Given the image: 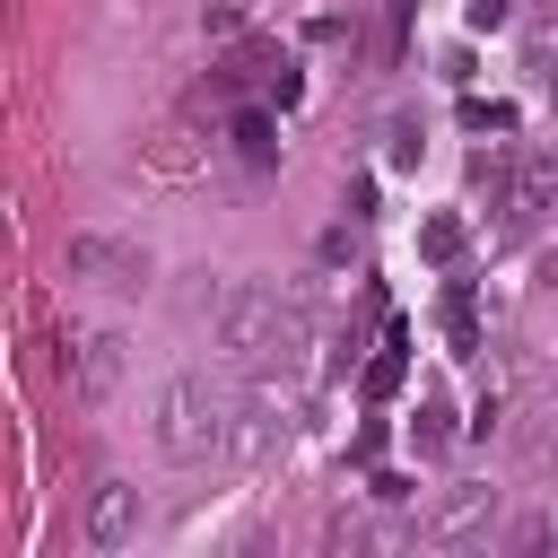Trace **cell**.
Returning a JSON list of instances; mask_svg holds the SVG:
<instances>
[{
	"label": "cell",
	"mask_w": 558,
	"mask_h": 558,
	"mask_svg": "<svg viewBox=\"0 0 558 558\" xmlns=\"http://www.w3.org/2000/svg\"><path fill=\"white\" fill-rule=\"evenodd\" d=\"M227 427H235V392L218 375H174L157 392V418H148L166 462H227Z\"/></svg>",
	"instance_id": "1"
},
{
	"label": "cell",
	"mask_w": 558,
	"mask_h": 558,
	"mask_svg": "<svg viewBox=\"0 0 558 558\" xmlns=\"http://www.w3.org/2000/svg\"><path fill=\"white\" fill-rule=\"evenodd\" d=\"M209 323H218V349L235 366H296V349H305V314L279 288H227Z\"/></svg>",
	"instance_id": "2"
},
{
	"label": "cell",
	"mask_w": 558,
	"mask_h": 558,
	"mask_svg": "<svg viewBox=\"0 0 558 558\" xmlns=\"http://www.w3.org/2000/svg\"><path fill=\"white\" fill-rule=\"evenodd\" d=\"M70 279L140 288V279H148V253H140V244H122V235H70Z\"/></svg>",
	"instance_id": "3"
},
{
	"label": "cell",
	"mask_w": 558,
	"mask_h": 558,
	"mask_svg": "<svg viewBox=\"0 0 558 558\" xmlns=\"http://www.w3.org/2000/svg\"><path fill=\"white\" fill-rule=\"evenodd\" d=\"M279 445H288L279 401H270V392H244V401H235V427H227V462H270Z\"/></svg>",
	"instance_id": "4"
},
{
	"label": "cell",
	"mask_w": 558,
	"mask_h": 558,
	"mask_svg": "<svg viewBox=\"0 0 558 558\" xmlns=\"http://www.w3.org/2000/svg\"><path fill=\"white\" fill-rule=\"evenodd\" d=\"M122 366H131V340H122V331H87V340L70 349V375H78L87 401H105V392L122 384Z\"/></svg>",
	"instance_id": "5"
},
{
	"label": "cell",
	"mask_w": 558,
	"mask_h": 558,
	"mask_svg": "<svg viewBox=\"0 0 558 558\" xmlns=\"http://www.w3.org/2000/svg\"><path fill=\"white\" fill-rule=\"evenodd\" d=\"M140 532V488L131 480H96V497H87V541L96 549H122Z\"/></svg>",
	"instance_id": "6"
},
{
	"label": "cell",
	"mask_w": 558,
	"mask_h": 558,
	"mask_svg": "<svg viewBox=\"0 0 558 558\" xmlns=\"http://www.w3.org/2000/svg\"><path fill=\"white\" fill-rule=\"evenodd\" d=\"M488 523H497V488H480V480H471V488H453V497L427 514V541H480Z\"/></svg>",
	"instance_id": "7"
},
{
	"label": "cell",
	"mask_w": 558,
	"mask_h": 558,
	"mask_svg": "<svg viewBox=\"0 0 558 558\" xmlns=\"http://www.w3.org/2000/svg\"><path fill=\"white\" fill-rule=\"evenodd\" d=\"M140 157H148L157 174H192V166H201V122H192V113H166V122L140 140Z\"/></svg>",
	"instance_id": "8"
},
{
	"label": "cell",
	"mask_w": 558,
	"mask_h": 558,
	"mask_svg": "<svg viewBox=\"0 0 558 558\" xmlns=\"http://www.w3.org/2000/svg\"><path fill=\"white\" fill-rule=\"evenodd\" d=\"M227 131H235V148H244V166H279V122H270L262 105H244V113H235Z\"/></svg>",
	"instance_id": "9"
},
{
	"label": "cell",
	"mask_w": 558,
	"mask_h": 558,
	"mask_svg": "<svg viewBox=\"0 0 558 558\" xmlns=\"http://www.w3.org/2000/svg\"><path fill=\"white\" fill-rule=\"evenodd\" d=\"M401 349H410V331L392 323V331H384V357L366 366V392H375V401H384V392H401Z\"/></svg>",
	"instance_id": "10"
},
{
	"label": "cell",
	"mask_w": 558,
	"mask_h": 558,
	"mask_svg": "<svg viewBox=\"0 0 558 558\" xmlns=\"http://www.w3.org/2000/svg\"><path fill=\"white\" fill-rule=\"evenodd\" d=\"M523 61H532V78H558V17H532V35H523Z\"/></svg>",
	"instance_id": "11"
},
{
	"label": "cell",
	"mask_w": 558,
	"mask_h": 558,
	"mask_svg": "<svg viewBox=\"0 0 558 558\" xmlns=\"http://www.w3.org/2000/svg\"><path fill=\"white\" fill-rule=\"evenodd\" d=\"M410 436H418V453H436V445L453 436V410H445V401H418V418H410Z\"/></svg>",
	"instance_id": "12"
},
{
	"label": "cell",
	"mask_w": 558,
	"mask_h": 558,
	"mask_svg": "<svg viewBox=\"0 0 558 558\" xmlns=\"http://www.w3.org/2000/svg\"><path fill=\"white\" fill-rule=\"evenodd\" d=\"M427 253L453 262V253H462V227H453V218H427Z\"/></svg>",
	"instance_id": "13"
},
{
	"label": "cell",
	"mask_w": 558,
	"mask_h": 558,
	"mask_svg": "<svg viewBox=\"0 0 558 558\" xmlns=\"http://www.w3.org/2000/svg\"><path fill=\"white\" fill-rule=\"evenodd\" d=\"M201 26H209V35H218V44H244V17H235V9H209V17H201Z\"/></svg>",
	"instance_id": "14"
},
{
	"label": "cell",
	"mask_w": 558,
	"mask_h": 558,
	"mask_svg": "<svg viewBox=\"0 0 558 558\" xmlns=\"http://www.w3.org/2000/svg\"><path fill=\"white\" fill-rule=\"evenodd\" d=\"M462 122H471V131H506L514 113H506V105H462Z\"/></svg>",
	"instance_id": "15"
},
{
	"label": "cell",
	"mask_w": 558,
	"mask_h": 558,
	"mask_svg": "<svg viewBox=\"0 0 558 558\" xmlns=\"http://www.w3.org/2000/svg\"><path fill=\"white\" fill-rule=\"evenodd\" d=\"M392 166H418V122H392Z\"/></svg>",
	"instance_id": "16"
},
{
	"label": "cell",
	"mask_w": 558,
	"mask_h": 558,
	"mask_svg": "<svg viewBox=\"0 0 558 558\" xmlns=\"http://www.w3.org/2000/svg\"><path fill=\"white\" fill-rule=\"evenodd\" d=\"M506 17H514L506 0H471V26H506Z\"/></svg>",
	"instance_id": "17"
}]
</instances>
